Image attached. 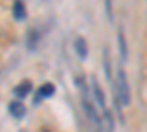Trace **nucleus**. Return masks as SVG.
Returning <instances> with one entry per match:
<instances>
[{"label":"nucleus","mask_w":147,"mask_h":132,"mask_svg":"<svg viewBox=\"0 0 147 132\" xmlns=\"http://www.w3.org/2000/svg\"><path fill=\"white\" fill-rule=\"evenodd\" d=\"M118 98L122 107H128L131 104V90L128 78L124 69H119L116 74V90H115V100Z\"/></svg>","instance_id":"1"},{"label":"nucleus","mask_w":147,"mask_h":132,"mask_svg":"<svg viewBox=\"0 0 147 132\" xmlns=\"http://www.w3.org/2000/svg\"><path fill=\"white\" fill-rule=\"evenodd\" d=\"M55 92H56V87L53 84L52 82H44L43 85H40L38 90H37V92L34 95V100H32V104H40L43 100L53 97Z\"/></svg>","instance_id":"2"},{"label":"nucleus","mask_w":147,"mask_h":132,"mask_svg":"<svg viewBox=\"0 0 147 132\" xmlns=\"http://www.w3.org/2000/svg\"><path fill=\"white\" fill-rule=\"evenodd\" d=\"M91 90H93V95H94V101L99 104V107L106 110V95H105V91L102 90L100 84H99L96 76L91 78Z\"/></svg>","instance_id":"3"},{"label":"nucleus","mask_w":147,"mask_h":132,"mask_svg":"<svg viewBox=\"0 0 147 132\" xmlns=\"http://www.w3.org/2000/svg\"><path fill=\"white\" fill-rule=\"evenodd\" d=\"M31 90H32V82L30 81V79H24V81H21L18 85L13 88V95L16 98H25L27 95L31 92Z\"/></svg>","instance_id":"4"},{"label":"nucleus","mask_w":147,"mask_h":132,"mask_svg":"<svg viewBox=\"0 0 147 132\" xmlns=\"http://www.w3.org/2000/svg\"><path fill=\"white\" fill-rule=\"evenodd\" d=\"M7 110L15 119H22L24 116L27 115V107L24 106V103H21L19 100L10 101L9 106H7Z\"/></svg>","instance_id":"5"},{"label":"nucleus","mask_w":147,"mask_h":132,"mask_svg":"<svg viewBox=\"0 0 147 132\" xmlns=\"http://www.w3.org/2000/svg\"><path fill=\"white\" fill-rule=\"evenodd\" d=\"M74 50H75L77 56L81 59V60H85L88 56V44L85 41L84 37H78L75 41H74Z\"/></svg>","instance_id":"6"},{"label":"nucleus","mask_w":147,"mask_h":132,"mask_svg":"<svg viewBox=\"0 0 147 132\" xmlns=\"http://www.w3.org/2000/svg\"><path fill=\"white\" fill-rule=\"evenodd\" d=\"M115 129V122H113V117L112 113L109 110H105L103 116L100 117V131L99 132H113Z\"/></svg>","instance_id":"7"},{"label":"nucleus","mask_w":147,"mask_h":132,"mask_svg":"<svg viewBox=\"0 0 147 132\" xmlns=\"http://www.w3.org/2000/svg\"><path fill=\"white\" fill-rule=\"evenodd\" d=\"M38 41H40V32L37 29H30L27 32V38H25V46L28 52H34L38 46Z\"/></svg>","instance_id":"8"},{"label":"nucleus","mask_w":147,"mask_h":132,"mask_svg":"<svg viewBox=\"0 0 147 132\" xmlns=\"http://www.w3.org/2000/svg\"><path fill=\"white\" fill-rule=\"evenodd\" d=\"M12 15L16 21H25L27 19V7L25 3L21 2V0H16L13 3V7H12Z\"/></svg>","instance_id":"9"},{"label":"nucleus","mask_w":147,"mask_h":132,"mask_svg":"<svg viewBox=\"0 0 147 132\" xmlns=\"http://www.w3.org/2000/svg\"><path fill=\"white\" fill-rule=\"evenodd\" d=\"M118 49H119V53H121L122 62H127V59H128V44H127V38H125L122 29L118 31Z\"/></svg>","instance_id":"10"},{"label":"nucleus","mask_w":147,"mask_h":132,"mask_svg":"<svg viewBox=\"0 0 147 132\" xmlns=\"http://www.w3.org/2000/svg\"><path fill=\"white\" fill-rule=\"evenodd\" d=\"M103 68H105V75H106L107 81H112V68H110V59H109L107 47L103 49Z\"/></svg>","instance_id":"11"}]
</instances>
